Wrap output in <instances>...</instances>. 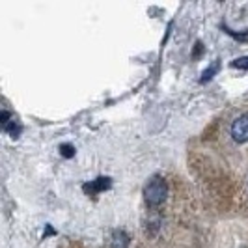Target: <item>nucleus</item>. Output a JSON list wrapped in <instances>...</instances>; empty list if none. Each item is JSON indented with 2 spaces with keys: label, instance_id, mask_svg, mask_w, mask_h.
<instances>
[{
  "label": "nucleus",
  "instance_id": "423d86ee",
  "mask_svg": "<svg viewBox=\"0 0 248 248\" xmlns=\"http://www.w3.org/2000/svg\"><path fill=\"white\" fill-rule=\"evenodd\" d=\"M218 69H220V63H218V62H215V63H213V65H211V67H207V69L203 71V77H202V82H205L207 78H211L213 75L217 73Z\"/></svg>",
  "mask_w": 248,
  "mask_h": 248
},
{
  "label": "nucleus",
  "instance_id": "6e6552de",
  "mask_svg": "<svg viewBox=\"0 0 248 248\" xmlns=\"http://www.w3.org/2000/svg\"><path fill=\"white\" fill-rule=\"evenodd\" d=\"M60 153H62L65 159H69V157L75 155V149H73V146H69V144H63L62 148H60Z\"/></svg>",
  "mask_w": 248,
  "mask_h": 248
},
{
  "label": "nucleus",
  "instance_id": "7ed1b4c3",
  "mask_svg": "<svg viewBox=\"0 0 248 248\" xmlns=\"http://www.w3.org/2000/svg\"><path fill=\"white\" fill-rule=\"evenodd\" d=\"M108 186H110V179H108V177H97L95 181L86 183V185H84V190H86V192H92V194H95V192H103V190L108 188Z\"/></svg>",
  "mask_w": 248,
  "mask_h": 248
},
{
  "label": "nucleus",
  "instance_id": "39448f33",
  "mask_svg": "<svg viewBox=\"0 0 248 248\" xmlns=\"http://www.w3.org/2000/svg\"><path fill=\"white\" fill-rule=\"evenodd\" d=\"M4 127V131L10 135V137H13V138H17L19 135H21V125L17 124L15 120H10V122H6V124L2 125Z\"/></svg>",
  "mask_w": 248,
  "mask_h": 248
},
{
  "label": "nucleus",
  "instance_id": "20e7f679",
  "mask_svg": "<svg viewBox=\"0 0 248 248\" xmlns=\"http://www.w3.org/2000/svg\"><path fill=\"white\" fill-rule=\"evenodd\" d=\"M112 245H114V248H125L127 245H129V237H127V233L122 232V230L114 232V233H112Z\"/></svg>",
  "mask_w": 248,
  "mask_h": 248
},
{
  "label": "nucleus",
  "instance_id": "f257e3e1",
  "mask_svg": "<svg viewBox=\"0 0 248 248\" xmlns=\"http://www.w3.org/2000/svg\"><path fill=\"white\" fill-rule=\"evenodd\" d=\"M166 194H168V186L161 175H155L153 179H149V183L144 188V200L149 207H159L161 203H164Z\"/></svg>",
  "mask_w": 248,
  "mask_h": 248
},
{
  "label": "nucleus",
  "instance_id": "f03ea898",
  "mask_svg": "<svg viewBox=\"0 0 248 248\" xmlns=\"http://www.w3.org/2000/svg\"><path fill=\"white\" fill-rule=\"evenodd\" d=\"M232 137L235 142L243 144V142H248V114L237 118L235 122L232 124Z\"/></svg>",
  "mask_w": 248,
  "mask_h": 248
},
{
  "label": "nucleus",
  "instance_id": "0eeeda50",
  "mask_svg": "<svg viewBox=\"0 0 248 248\" xmlns=\"http://www.w3.org/2000/svg\"><path fill=\"white\" fill-rule=\"evenodd\" d=\"M232 67H235V69H248V56H243V58H237L232 62Z\"/></svg>",
  "mask_w": 248,
  "mask_h": 248
}]
</instances>
